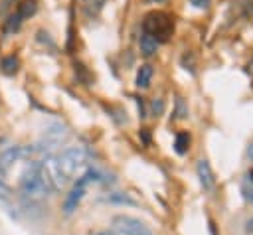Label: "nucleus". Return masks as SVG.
I'll list each match as a JSON object with an SVG mask.
<instances>
[{
    "instance_id": "1",
    "label": "nucleus",
    "mask_w": 253,
    "mask_h": 235,
    "mask_svg": "<svg viewBox=\"0 0 253 235\" xmlns=\"http://www.w3.org/2000/svg\"><path fill=\"white\" fill-rule=\"evenodd\" d=\"M85 164L87 152L83 146H69L61 154H45V158L40 162L51 192H59L65 184H69Z\"/></svg>"
},
{
    "instance_id": "2",
    "label": "nucleus",
    "mask_w": 253,
    "mask_h": 235,
    "mask_svg": "<svg viewBox=\"0 0 253 235\" xmlns=\"http://www.w3.org/2000/svg\"><path fill=\"white\" fill-rule=\"evenodd\" d=\"M93 180H97V172H95V170H87L85 174H81V176L77 178V182L73 184V188L69 190V194H67V197H65V201H63V211H65L67 215L77 209L79 201H81L83 196H85L87 186H89Z\"/></svg>"
},
{
    "instance_id": "3",
    "label": "nucleus",
    "mask_w": 253,
    "mask_h": 235,
    "mask_svg": "<svg viewBox=\"0 0 253 235\" xmlns=\"http://www.w3.org/2000/svg\"><path fill=\"white\" fill-rule=\"evenodd\" d=\"M113 229L121 235H154V231L144 221L132 215H125V213L113 217Z\"/></svg>"
},
{
    "instance_id": "4",
    "label": "nucleus",
    "mask_w": 253,
    "mask_h": 235,
    "mask_svg": "<svg viewBox=\"0 0 253 235\" xmlns=\"http://www.w3.org/2000/svg\"><path fill=\"white\" fill-rule=\"evenodd\" d=\"M170 18L164 14V12H150L146 18H144V32L154 36L156 39H168V34H170Z\"/></svg>"
},
{
    "instance_id": "5",
    "label": "nucleus",
    "mask_w": 253,
    "mask_h": 235,
    "mask_svg": "<svg viewBox=\"0 0 253 235\" xmlns=\"http://www.w3.org/2000/svg\"><path fill=\"white\" fill-rule=\"evenodd\" d=\"M198 176H200V182L204 186V190H211L215 180H213V174H211V168L208 164V160H200L198 162Z\"/></svg>"
},
{
    "instance_id": "6",
    "label": "nucleus",
    "mask_w": 253,
    "mask_h": 235,
    "mask_svg": "<svg viewBox=\"0 0 253 235\" xmlns=\"http://www.w3.org/2000/svg\"><path fill=\"white\" fill-rule=\"evenodd\" d=\"M156 47H158V39L154 38V36H150V34H142L140 36V51H142V55H146V57H150L154 51H156Z\"/></svg>"
},
{
    "instance_id": "7",
    "label": "nucleus",
    "mask_w": 253,
    "mask_h": 235,
    "mask_svg": "<svg viewBox=\"0 0 253 235\" xmlns=\"http://www.w3.org/2000/svg\"><path fill=\"white\" fill-rule=\"evenodd\" d=\"M152 73H154L152 65H148V63H146V65H140L138 71H136V85H138L140 89H146V87L150 85Z\"/></svg>"
},
{
    "instance_id": "8",
    "label": "nucleus",
    "mask_w": 253,
    "mask_h": 235,
    "mask_svg": "<svg viewBox=\"0 0 253 235\" xmlns=\"http://www.w3.org/2000/svg\"><path fill=\"white\" fill-rule=\"evenodd\" d=\"M36 10H38V0H22V2L18 4V12H16V14H18L22 20H26V18L34 16Z\"/></svg>"
},
{
    "instance_id": "9",
    "label": "nucleus",
    "mask_w": 253,
    "mask_h": 235,
    "mask_svg": "<svg viewBox=\"0 0 253 235\" xmlns=\"http://www.w3.org/2000/svg\"><path fill=\"white\" fill-rule=\"evenodd\" d=\"M0 69H2V73H6V75H14V73L20 69V59H18L16 55H6V57L0 61Z\"/></svg>"
},
{
    "instance_id": "10",
    "label": "nucleus",
    "mask_w": 253,
    "mask_h": 235,
    "mask_svg": "<svg viewBox=\"0 0 253 235\" xmlns=\"http://www.w3.org/2000/svg\"><path fill=\"white\" fill-rule=\"evenodd\" d=\"M241 194H243V197H245L249 203H253V172H249V174L243 178Z\"/></svg>"
},
{
    "instance_id": "11",
    "label": "nucleus",
    "mask_w": 253,
    "mask_h": 235,
    "mask_svg": "<svg viewBox=\"0 0 253 235\" xmlns=\"http://www.w3.org/2000/svg\"><path fill=\"white\" fill-rule=\"evenodd\" d=\"M188 146H190V136H188V132H180V134H176V140H174V148H176V152H178V154H184V152L188 150Z\"/></svg>"
},
{
    "instance_id": "12",
    "label": "nucleus",
    "mask_w": 253,
    "mask_h": 235,
    "mask_svg": "<svg viewBox=\"0 0 253 235\" xmlns=\"http://www.w3.org/2000/svg\"><path fill=\"white\" fill-rule=\"evenodd\" d=\"M20 24H22V18H20L18 14H12V16L8 18V22H6V30H8V32H18Z\"/></svg>"
},
{
    "instance_id": "13",
    "label": "nucleus",
    "mask_w": 253,
    "mask_h": 235,
    "mask_svg": "<svg viewBox=\"0 0 253 235\" xmlns=\"http://www.w3.org/2000/svg\"><path fill=\"white\" fill-rule=\"evenodd\" d=\"M12 197V190H10V186L0 178V201H8Z\"/></svg>"
},
{
    "instance_id": "14",
    "label": "nucleus",
    "mask_w": 253,
    "mask_h": 235,
    "mask_svg": "<svg viewBox=\"0 0 253 235\" xmlns=\"http://www.w3.org/2000/svg\"><path fill=\"white\" fill-rule=\"evenodd\" d=\"M190 4L196 6V8H208L210 6V0H190Z\"/></svg>"
},
{
    "instance_id": "15",
    "label": "nucleus",
    "mask_w": 253,
    "mask_h": 235,
    "mask_svg": "<svg viewBox=\"0 0 253 235\" xmlns=\"http://www.w3.org/2000/svg\"><path fill=\"white\" fill-rule=\"evenodd\" d=\"M152 109H154V113H162V109H164V103L158 99V101H152Z\"/></svg>"
},
{
    "instance_id": "16",
    "label": "nucleus",
    "mask_w": 253,
    "mask_h": 235,
    "mask_svg": "<svg viewBox=\"0 0 253 235\" xmlns=\"http://www.w3.org/2000/svg\"><path fill=\"white\" fill-rule=\"evenodd\" d=\"M95 235H121V233H117V231L113 229V231H99V233H95Z\"/></svg>"
},
{
    "instance_id": "17",
    "label": "nucleus",
    "mask_w": 253,
    "mask_h": 235,
    "mask_svg": "<svg viewBox=\"0 0 253 235\" xmlns=\"http://www.w3.org/2000/svg\"><path fill=\"white\" fill-rule=\"evenodd\" d=\"M247 231H253V217L247 219Z\"/></svg>"
},
{
    "instance_id": "18",
    "label": "nucleus",
    "mask_w": 253,
    "mask_h": 235,
    "mask_svg": "<svg viewBox=\"0 0 253 235\" xmlns=\"http://www.w3.org/2000/svg\"><path fill=\"white\" fill-rule=\"evenodd\" d=\"M247 154H249V158H251V160H253V144H251V146H249V150H247Z\"/></svg>"
},
{
    "instance_id": "19",
    "label": "nucleus",
    "mask_w": 253,
    "mask_h": 235,
    "mask_svg": "<svg viewBox=\"0 0 253 235\" xmlns=\"http://www.w3.org/2000/svg\"><path fill=\"white\" fill-rule=\"evenodd\" d=\"M156 2H162V0H156Z\"/></svg>"
}]
</instances>
